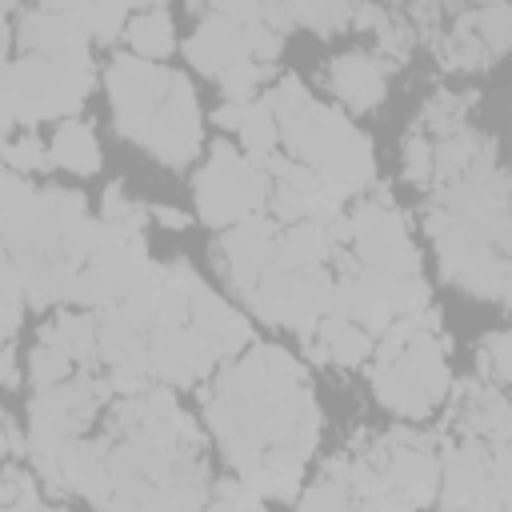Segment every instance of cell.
Listing matches in <instances>:
<instances>
[{
    "label": "cell",
    "mask_w": 512,
    "mask_h": 512,
    "mask_svg": "<svg viewBox=\"0 0 512 512\" xmlns=\"http://www.w3.org/2000/svg\"><path fill=\"white\" fill-rule=\"evenodd\" d=\"M48 492H80L100 512H204V436L168 388L124 396L108 432L72 440Z\"/></svg>",
    "instance_id": "obj_1"
},
{
    "label": "cell",
    "mask_w": 512,
    "mask_h": 512,
    "mask_svg": "<svg viewBox=\"0 0 512 512\" xmlns=\"http://www.w3.org/2000/svg\"><path fill=\"white\" fill-rule=\"evenodd\" d=\"M200 400L240 480L260 500H292L320 440V404L304 364L276 344H260L220 368Z\"/></svg>",
    "instance_id": "obj_2"
},
{
    "label": "cell",
    "mask_w": 512,
    "mask_h": 512,
    "mask_svg": "<svg viewBox=\"0 0 512 512\" xmlns=\"http://www.w3.org/2000/svg\"><path fill=\"white\" fill-rule=\"evenodd\" d=\"M108 96L116 132L168 168H184L200 148V108L188 76L120 52L108 64Z\"/></svg>",
    "instance_id": "obj_3"
},
{
    "label": "cell",
    "mask_w": 512,
    "mask_h": 512,
    "mask_svg": "<svg viewBox=\"0 0 512 512\" xmlns=\"http://www.w3.org/2000/svg\"><path fill=\"white\" fill-rule=\"evenodd\" d=\"M264 100L276 116V132H280L288 156L296 164L312 168L340 200L372 188V180H376L372 140L364 132H356L340 108L316 104V96L304 88L300 76H280Z\"/></svg>",
    "instance_id": "obj_4"
},
{
    "label": "cell",
    "mask_w": 512,
    "mask_h": 512,
    "mask_svg": "<svg viewBox=\"0 0 512 512\" xmlns=\"http://www.w3.org/2000/svg\"><path fill=\"white\" fill-rule=\"evenodd\" d=\"M108 396H112V388H108L104 376L76 372V376L60 380V384H52V388H44L28 400V436H24V444H28V456L36 464L40 480H48V488H52L60 452L72 440H80V432L108 404Z\"/></svg>",
    "instance_id": "obj_5"
},
{
    "label": "cell",
    "mask_w": 512,
    "mask_h": 512,
    "mask_svg": "<svg viewBox=\"0 0 512 512\" xmlns=\"http://www.w3.org/2000/svg\"><path fill=\"white\" fill-rule=\"evenodd\" d=\"M444 348H452V340L444 332L416 328L412 340L396 356L376 360V368H372V392H376V400L388 412L404 416V420L432 416V408L440 400H448V392H452Z\"/></svg>",
    "instance_id": "obj_6"
},
{
    "label": "cell",
    "mask_w": 512,
    "mask_h": 512,
    "mask_svg": "<svg viewBox=\"0 0 512 512\" xmlns=\"http://www.w3.org/2000/svg\"><path fill=\"white\" fill-rule=\"evenodd\" d=\"M192 192H196V212L208 228H236L252 216H264L272 180L256 160H248L236 144L220 136L204 168H196Z\"/></svg>",
    "instance_id": "obj_7"
},
{
    "label": "cell",
    "mask_w": 512,
    "mask_h": 512,
    "mask_svg": "<svg viewBox=\"0 0 512 512\" xmlns=\"http://www.w3.org/2000/svg\"><path fill=\"white\" fill-rule=\"evenodd\" d=\"M96 72L92 64H72L40 52H24L8 64V92L16 108V124L36 128L44 120H68L80 112L84 96L92 92Z\"/></svg>",
    "instance_id": "obj_8"
},
{
    "label": "cell",
    "mask_w": 512,
    "mask_h": 512,
    "mask_svg": "<svg viewBox=\"0 0 512 512\" xmlns=\"http://www.w3.org/2000/svg\"><path fill=\"white\" fill-rule=\"evenodd\" d=\"M508 444L464 440L444 448L436 500L440 512H508Z\"/></svg>",
    "instance_id": "obj_9"
},
{
    "label": "cell",
    "mask_w": 512,
    "mask_h": 512,
    "mask_svg": "<svg viewBox=\"0 0 512 512\" xmlns=\"http://www.w3.org/2000/svg\"><path fill=\"white\" fill-rule=\"evenodd\" d=\"M352 224V244H356V264L388 276H420V256L408 240L404 216L392 204L388 188H376V196L360 200L356 212L348 216ZM348 244V248H352Z\"/></svg>",
    "instance_id": "obj_10"
},
{
    "label": "cell",
    "mask_w": 512,
    "mask_h": 512,
    "mask_svg": "<svg viewBox=\"0 0 512 512\" xmlns=\"http://www.w3.org/2000/svg\"><path fill=\"white\" fill-rule=\"evenodd\" d=\"M220 356L192 324H156L148 332V376L172 388H192L212 376Z\"/></svg>",
    "instance_id": "obj_11"
},
{
    "label": "cell",
    "mask_w": 512,
    "mask_h": 512,
    "mask_svg": "<svg viewBox=\"0 0 512 512\" xmlns=\"http://www.w3.org/2000/svg\"><path fill=\"white\" fill-rule=\"evenodd\" d=\"M16 40L24 52H40V56H56V60H72V64H92L88 52V36L80 32V24L64 12V4H44L20 16Z\"/></svg>",
    "instance_id": "obj_12"
},
{
    "label": "cell",
    "mask_w": 512,
    "mask_h": 512,
    "mask_svg": "<svg viewBox=\"0 0 512 512\" xmlns=\"http://www.w3.org/2000/svg\"><path fill=\"white\" fill-rule=\"evenodd\" d=\"M452 428H460L468 440H480V444H508V424H512V412H508V400H504V388H492L484 380H468L456 388V400H452V412H448Z\"/></svg>",
    "instance_id": "obj_13"
},
{
    "label": "cell",
    "mask_w": 512,
    "mask_h": 512,
    "mask_svg": "<svg viewBox=\"0 0 512 512\" xmlns=\"http://www.w3.org/2000/svg\"><path fill=\"white\" fill-rule=\"evenodd\" d=\"M192 12L200 16V24L192 28V36L184 44V56H188V64L196 72L220 76L228 64H236V60L248 56L244 52V32H240L236 20H228L220 8H200V4Z\"/></svg>",
    "instance_id": "obj_14"
},
{
    "label": "cell",
    "mask_w": 512,
    "mask_h": 512,
    "mask_svg": "<svg viewBox=\"0 0 512 512\" xmlns=\"http://www.w3.org/2000/svg\"><path fill=\"white\" fill-rule=\"evenodd\" d=\"M188 324L208 340V348L220 356V364L236 360L240 348H248V340H252V324L244 320V312L224 304V296H216L208 284H200V292L192 296Z\"/></svg>",
    "instance_id": "obj_15"
},
{
    "label": "cell",
    "mask_w": 512,
    "mask_h": 512,
    "mask_svg": "<svg viewBox=\"0 0 512 512\" xmlns=\"http://www.w3.org/2000/svg\"><path fill=\"white\" fill-rule=\"evenodd\" d=\"M328 88L332 96L352 108V112H368L384 100L388 92V76H384V64L368 52H344L328 64Z\"/></svg>",
    "instance_id": "obj_16"
},
{
    "label": "cell",
    "mask_w": 512,
    "mask_h": 512,
    "mask_svg": "<svg viewBox=\"0 0 512 512\" xmlns=\"http://www.w3.org/2000/svg\"><path fill=\"white\" fill-rule=\"evenodd\" d=\"M40 344H52L56 352H64L76 372H96L100 356H96V316L88 312H60L56 320H48L40 328Z\"/></svg>",
    "instance_id": "obj_17"
},
{
    "label": "cell",
    "mask_w": 512,
    "mask_h": 512,
    "mask_svg": "<svg viewBox=\"0 0 512 512\" xmlns=\"http://www.w3.org/2000/svg\"><path fill=\"white\" fill-rule=\"evenodd\" d=\"M48 160L76 172V176H96L100 172V144H96L92 124L60 120V128L52 132V144H48Z\"/></svg>",
    "instance_id": "obj_18"
},
{
    "label": "cell",
    "mask_w": 512,
    "mask_h": 512,
    "mask_svg": "<svg viewBox=\"0 0 512 512\" xmlns=\"http://www.w3.org/2000/svg\"><path fill=\"white\" fill-rule=\"evenodd\" d=\"M124 36L132 44V56L140 60H164L172 56L176 48V24H172V12L168 8H136L124 24Z\"/></svg>",
    "instance_id": "obj_19"
},
{
    "label": "cell",
    "mask_w": 512,
    "mask_h": 512,
    "mask_svg": "<svg viewBox=\"0 0 512 512\" xmlns=\"http://www.w3.org/2000/svg\"><path fill=\"white\" fill-rule=\"evenodd\" d=\"M312 336L328 348V360H336V364H344V368L364 364V360H368V352H372V336H368L364 328H356L352 320L336 316V312L320 316Z\"/></svg>",
    "instance_id": "obj_20"
},
{
    "label": "cell",
    "mask_w": 512,
    "mask_h": 512,
    "mask_svg": "<svg viewBox=\"0 0 512 512\" xmlns=\"http://www.w3.org/2000/svg\"><path fill=\"white\" fill-rule=\"evenodd\" d=\"M460 24L484 44V52L496 60L508 52L512 44V8L508 4H488V8H472V12H460Z\"/></svg>",
    "instance_id": "obj_21"
},
{
    "label": "cell",
    "mask_w": 512,
    "mask_h": 512,
    "mask_svg": "<svg viewBox=\"0 0 512 512\" xmlns=\"http://www.w3.org/2000/svg\"><path fill=\"white\" fill-rule=\"evenodd\" d=\"M296 512H356V504L348 496V484H344V472H340V456H332L324 464L320 480L304 492Z\"/></svg>",
    "instance_id": "obj_22"
},
{
    "label": "cell",
    "mask_w": 512,
    "mask_h": 512,
    "mask_svg": "<svg viewBox=\"0 0 512 512\" xmlns=\"http://www.w3.org/2000/svg\"><path fill=\"white\" fill-rule=\"evenodd\" d=\"M64 12L80 24V32L92 40H100V44H108V40H116L120 32H124V24H128V16H132V8L128 4H64Z\"/></svg>",
    "instance_id": "obj_23"
},
{
    "label": "cell",
    "mask_w": 512,
    "mask_h": 512,
    "mask_svg": "<svg viewBox=\"0 0 512 512\" xmlns=\"http://www.w3.org/2000/svg\"><path fill=\"white\" fill-rule=\"evenodd\" d=\"M240 144L252 160H264L276 152L280 132H276V116L268 108V100H248L244 104V120H240Z\"/></svg>",
    "instance_id": "obj_24"
},
{
    "label": "cell",
    "mask_w": 512,
    "mask_h": 512,
    "mask_svg": "<svg viewBox=\"0 0 512 512\" xmlns=\"http://www.w3.org/2000/svg\"><path fill=\"white\" fill-rule=\"evenodd\" d=\"M472 100H476V92H464V96L436 92V96L428 100L424 116H420L412 128H416V132H440V140H444V136H452V132H460V128H464V116H468Z\"/></svg>",
    "instance_id": "obj_25"
},
{
    "label": "cell",
    "mask_w": 512,
    "mask_h": 512,
    "mask_svg": "<svg viewBox=\"0 0 512 512\" xmlns=\"http://www.w3.org/2000/svg\"><path fill=\"white\" fill-rule=\"evenodd\" d=\"M436 56H440V68H448V72H464V68H488V52H484V44L456 20V28L448 32V40H440L436 44Z\"/></svg>",
    "instance_id": "obj_26"
},
{
    "label": "cell",
    "mask_w": 512,
    "mask_h": 512,
    "mask_svg": "<svg viewBox=\"0 0 512 512\" xmlns=\"http://www.w3.org/2000/svg\"><path fill=\"white\" fill-rule=\"evenodd\" d=\"M476 364H480V380L492 388H504L512 376V340L508 332H492L476 344Z\"/></svg>",
    "instance_id": "obj_27"
},
{
    "label": "cell",
    "mask_w": 512,
    "mask_h": 512,
    "mask_svg": "<svg viewBox=\"0 0 512 512\" xmlns=\"http://www.w3.org/2000/svg\"><path fill=\"white\" fill-rule=\"evenodd\" d=\"M100 220L108 228H120V232H144V220H148V208L128 200V192L120 184H108L104 188V200H100Z\"/></svg>",
    "instance_id": "obj_28"
},
{
    "label": "cell",
    "mask_w": 512,
    "mask_h": 512,
    "mask_svg": "<svg viewBox=\"0 0 512 512\" xmlns=\"http://www.w3.org/2000/svg\"><path fill=\"white\" fill-rule=\"evenodd\" d=\"M264 76H272V64H256V60L244 56V60L228 64L216 80H220V92H224L228 104H248V96L256 92V84H260Z\"/></svg>",
    "instance_id": "obj_29"
},
{
    "label": "cell",
    "mask_w": 512,
    "mask_h": 512,
    "mask_svg": "<svg viewBox=\"0 0 512 512\" xmlns=\"http://www.w3.org/2000/svg\"><path fill=\"white\" fill-rule=\"evenodd\" d=\"M292 24H308L316 36H336L352 20V4H288Z\"/></svg>",
    "instance_id": "obj_30"
},
{
    "label": "cell",
    "mask_w": 512,
    "mask_h": 512,
    "mask_svg": "<svg viewBox=\"0 0 512 512\" xmlns=\"http://www.w3.org/2000/svg\"><path fill=\"white\" fill-rule=\"evenodd\" d=\"M72 368H76V364H72L64 352H56L52 344H40V340H36V348L28 352V376H32V384H36V392H44V388L68 380Z\"/></svg>",
    "instance_id": "obj_31"
},
{
    "label": "cell",
    "mask_w": 512,
    "mask_h": 512,
    "mask_svg": "<svg viewBox=\"0 0 512 512\" xmlns=\"http://www.w3.org/2000/svg\"><path fill=\"white\" fill-rule=\"evenodd\" d=\"M0 164L12 168L16 176H20V172H44V168H52L48 148H44L32 132L20 136V140H0Z\"/></svg>",
    "instance_id": "obj_32"
},
{
    "label": "cell",
    "mask_w": 512,
    "mask_h": 512,
    "mask_svg": "<svg viewBox=\"0 0 512 512\" xmlns=\"http://www.w3.org/2000/svg\"><path fill=\"white\" fill-rule=\"evenodd\" d=\"M204 512H264V500L236 476V480L212 484V500L204 504Z\"/></svg>",
    "instance_id": "obj_33"
},
{
    "label": "cell",
    "mask_w": 512,
    "mask_h": 512,
    "mask_svg": "<svg viewBox=\"0 0 512 512\" xmlns=\"http://www.w3.org/2000/svg\"><path fill=\"white\" fill-rule=\"evenodd\" d=\"M404 176L416 188L432 184V140L424 132H416V128L404 136Z\"/></svg>",
    "instance_id": "obj_34"
},
{
    "label": "cell",
    "mask_w": 512,
    "mask_h": 512,
    "mask_svg": "<svg viewBox=\"0 0 512 512\" xmlns=\"http://www.w3.org/2000/svg\"><path fill=\"white\" fill-rule=\"evenodd\" d=\"M148 216H152L156 224L172 228V232H180V228H188V224H192V216H188V212H180V208H172V204H152V208H148Z\"/></svg>",
    "instance_id": "obj_35"
},
{
    "label": "cell",
    "mask_w": 512,
    "mask_h": 512,
    "mask_svg": "<svg viewBox=\"0 0 512 512\" xmlns=\"http://www.w3.org/2000/svg\"><path fill=\"white\" fill-rule=\"evenodd\" d=\"M240 120H244V104H220L216 112H212V124L216 128H224V132H240Z\"/></svg>",
    "instance_id": "obj_36"
},
{
    "label": "cell",
    "mask_w": 512,
    "mask_h": 512,
    "mask_svg": "<svg viewBox=\"0 0 512 512\" xmlns=\"http://www.w3.org/2000/svg\"><path fill=\"white\" fill-rule=\"evenodd\" d=\"M20 384V368H16V352L4 344L0 348V388H16Z\"/></svg>",
    "instance_id": "obj_37"
},
{
    "label": "cell",
    "mask_w": 512,
    "mask_h": 512,
    "mask_svg": "<svg viewBox=\"0 0 512 512\" xmlns=\"http://www.w3.org/2000/svg\"><path fill=\"white\" fill-rule=\"evenodd\" d=\"M16 124V108H12V92H8V80H0V140L8 136V128Z\"/></svg>",
    "instance_id": "obj_38"
},
{
    "label": "cell",
    "mask_w": 512,
    "mask_h": 512,
    "mask_svg": "<svg viewBox=\"0 0 512 512\" xmlns=\"http://www.w3.org/2000/svg\"><path fill=\"white\" fill-rule=\"evenodd\" d=\"M4 512H64V508H44L40 496H36V488H28V492H24L20 500H12Z\"/></svg>",
    "instance_id": "obj_39"
},
{
    "label": "cell",
    "mask_w": 512,
    "mask_h": 512,
    "mask_svg": "<svg viewBox=\"0 0 512 512\" xmlns=\"http://www.w3.org/2000/svg\"><path fill=\"white\" fill-rule=\"evenodd\" d=\"M20 184H24V176H16L12 168H4V164H0V208L12 200V192H16Z\"/></svg>",
    "instance_id": "obj_40"
},
{
    "label": "cell",
    "mask_w": 512,
    "mask_h": 512,
    "mask_svg": "<svg viewBox=\"0 0 512 512\" xmlns=\"http://www.w3.org/2000/svg\"><path fill=\"white\" fill-rule=\"evenodd\" d=\"M8 44H12V28H8V8L0 4V56H8Z\"/></svg>",
    "instance_id": "obj_41"
},
{
    "label": "cell",
    "mask_w": 512,
    "mask_h": 512,
    "mask_svg": "<svg viewBox=\"0 0 512 512\" xmlns=\"http://www.w3.org/2000/svg\"><path fill=\"white\" fill-rule=\"evenodd\" d=\"M4 448H8V440H4V436H0V452H4Z\"/></svg>",
    "instance_id": "obj_42"
}]
</instances>
